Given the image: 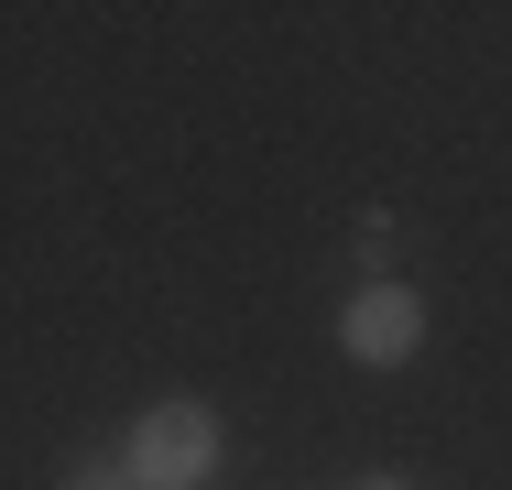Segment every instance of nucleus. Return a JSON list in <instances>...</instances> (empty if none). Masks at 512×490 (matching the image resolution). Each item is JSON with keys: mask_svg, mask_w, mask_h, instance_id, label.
<instances>
[{"mask_svg": "<svg viewBox=\"0 0 512 490\" xmlns=\"http://www.w3.org/2000/svg\"><path fill=\"white\" fill-rule=\"evenodd\" d=\"M120 469H131V490H197L218 469V414L207 403H153L120 436Z\"/></svg>", "mask_w": 512, "mask_h": 490, "instance_id": "obj_1", "label": "nucleus"}, {"mask_svg": "<svg viewBox=\"0 0 512 490\" xmlns=\"http://www.w3.org/2000/svg\"><path fill=\"white\" fill-rule=\"evenodd\" d=\"M338 349H349L360 371L414 360V349H425V294H414V284H360L349 305H338Z\"/></svg>", "mask_w": 512, "mask_h": 490, "instance_id": "obj_2", "label": "nucleus"}, {"mask_svg": "<svg viewBox=\"0 0 512 490\" xmlns=\"http://www.w3.org/2000/svg\"><path fill=\"white\" fill-rule=\"evenodd\" d=\"M66 490H131V469H77Z\"/></svg>", "mask_w": 512, "mask_h": 490, "instance_id": "obj_3", "label": "nucleus"}, {"mask_svg": "<svg viewBox=\"0 0 512 490\" xmlns=\"http://www.w3.org/2000/svg\"><path fill=\"white\" fill-rule=\"evenodd\" d=\"M360 490H404V480H360Z\"/></svg>", "mask_w": 512, "mask_h": 490, "instance_id": "obj_4", "label": "nucleus"}]
</instances>
